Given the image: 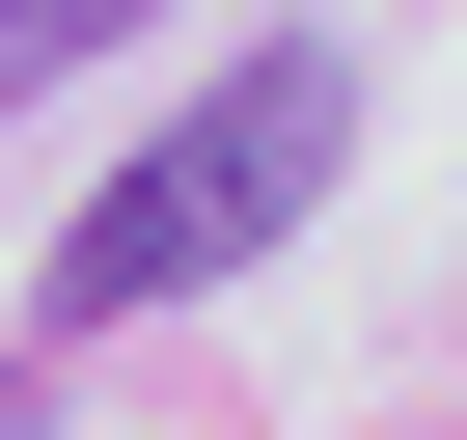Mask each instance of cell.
<instances>
[{
    "mask_svg": "<svg viewBox=\"0 0 467 440\" xmlns=\"http://www.w3.org/2000/svg\"><path fill=\"white\" fill-rule=\"evenodd\" d=\"M0 56H28V0H0Z\"/></svg>",
    "mask_w": 467,
    "mask_h": 440,
    "instance_id": "7a4b0ae2",
    "label": "cell"
},
{
    "mask_svg": "<svg viewBox=\"0 0 467 440\" xmlns=\"http://www.w3.org/2000/svg\"><path fill=\"white\" fill-rule=\"evenodd\" d=\"M330 165H358V56H330V28L220 56V110H165V138L83 193V248H56V330H138V303H192V276L303 248V193H330Z\"/></svg>",
    "mask_w": 467,
    "mask_h": 440,
    "instance_id": "6da1fadb",
    "label": "cell"
}]
</instances>
